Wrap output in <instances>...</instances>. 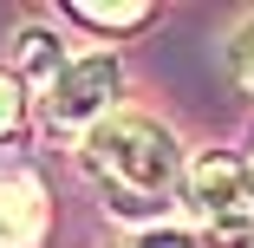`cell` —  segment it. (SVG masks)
<instances>
[{
  "mask_svg": "<svg viewBox=\"0 0 254 248\" xmlns=\"http://www.w3.org/2000/svg\"><path fill=\"white\" fill-rule=\"evenodd\" d=\"M202 248H254V229H215Z\"/></svg>",
  "mask_w": 254,
  "mask_h": 248,
  "instance_id": "cell-10",
  "label": "cell"
},
{
  "mask_svg": "<svg viewBox=\"0 0 254 248\" xmlns=\"http://www.w3.org/2000/svg\"><path fill=\"white\" fill-rule=\"evenodd\" d=\"M124 248H195V235L176 229V222H150V229H137Z\"/></svg>",
  "mask_w": 254,
  "mask_h": 248,
  "instance_id": "cell-8",
  "label": "cell"
},
{
  "mask_svg": "<svg viewBox=\"0 0 254 248\" xmlns=\"http://www.w3.org/2000/svg\"><path fill=\"white\" fill-rule=\"evenodd\" d=\"M13 124H20V79L0 72V137H7Z\"/></svg>",
  "mask_w": 254,
  "mask_h": 248,
  "instance_id": "cell-9",
  "label": "cell"
},
{
  "mask_svg": "<svg viewBox=\"0 0 254 248\" xmlns=\"http://www.w3.org/2000/svg\"><path fill=\"white\" fill-rule=\"evenodd\" d=\"M228 66H235V79L254 91V13L235 26V39H228Z\"/></svg>",
  "mask_w": 254,
  "mask_h": 248,
  "instance_id": "cell-7",
  "label": "cell"
},
{
  "mask_svg": "<svg viewBox=\"0 0 254 248\" xmlns=\"http://www.w3.org/2000/svg\"><path fill=\"white\" fill-rule=\"evenodd\" d=\"M72 20H85V26H105V33H124V26H143L150 20V7L143 0H72Z\"/></svg>",
  "mask_w": 254,
  "mask_h": 248,
  "instance_id": "cell-6",
  "label": "cell"
},
{
  "mask_svg": "<svg viewBox=\"0 0 254 248\" xmlns=\"http://www.w3.org/2000/svg\"><path fill=\"white\" fill-rule=\"evenodd\" d=\"M85 164H91V176L105 189H118L124 203H157V196H170L176 176H183V144L157 118L111 111L85 137Z\"/></svg>",
  "mask_w": 254,
  "mask_h": 248,
  "instance_id": "cell-1",
  "label": "cell"
},
{
  "mask_svg": "<svg viewBox=\"0 0 254 248\" xmlns=\"http://www.w3.org/2000/svg\"><path fill=\"white\" fill-rule=\"evenodd\" d=\"M118 85H124V72H118V59L111 53H85V59H72L59 79H53V91H46V124L53 131H98L111 118V98H118Z\"/></svg>",
  "mask_w": 254,
  "mask_h": 248,
  "instance_id": "cell-2",
  "label": "cell"
},
{
  "mask_svg": "<svg viewBox=\"0 0 254 248\" xmlns=\"http://www.w3.org/2000/svg\"><path fill=\"white\" fill-rule=\"evenodd\" d=\"M183 183H189V209L209 229H254V164L228 151H202Z\"/></svg>",
  "mask_w": 254,
  "mask_h": 248,
  "instance_id": "cell-3",
  "label": "cell"
},
{
  "mask_svg": "<svg viewBox=\"0 0 254 248\" xmlns=\"http://www.w3.org/2000/svg\"><path fill=\"white\" fill-rule=\"evenodd\" d=\"M65 66H72V59L59 53V39L46 33V26H26V33H20V79H33V85H39V98L53 91V79H59Z\"/></svg>",
  "mask_w": 254,
  "mask_h": 248,
  "instance_id": "cell-5",
  "label": "cell"
},
{
  "mask_svg": "<svg viewBox=\"0 0 254 248\" xmlns=\"http://www.w3.org/2000/svg\"><path fill=\"white\" fill-rule=\"evenodd\" d=\"M46 235V196L33 176L0 170V248H33Z\"/></svg>",
  "mask_w": 254,
  "mask_h": 248,
  "instance_id": "cell-4",
  "label": "cell"
}]
</instances>
